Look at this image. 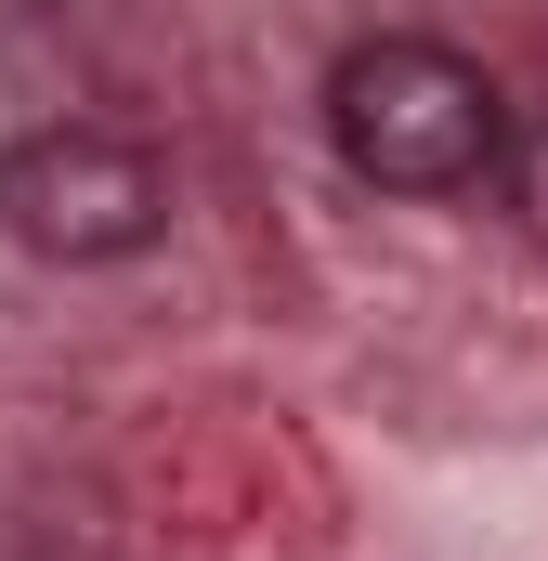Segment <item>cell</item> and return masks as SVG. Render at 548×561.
Wrapping results in <instances>:
<instances>
[{
	"instance_id": "obj_3",
	"label": "cell",
	"mask_w": 548,
	"mask_h": 561,
	"mask_svg": "<svg viewBox=\"0 0 548 561\" xmlns=\"http://www.w3.org/2000/svg\"><path fill=\"white\" fill-rule=\"evenodd\" d=\"M496 196H510V222L548 249V105L536 118H510V157H496Z\"/></svg>"
},
{
	"instance_id": "obj_2",
	"label": "cell",
	"mask_w": 548,
	"mask_h": 561,
	"mask_svg": "<svg viewBox=\"0 0 548 561\" xmlns=\"http://www.w3.org/2000/svg\"><path fill=\"white\" fill-rule=\"evenodd\" d=\"M0 222H13V249H39L66 275L144 262L170 236V157L105 118H53V131L0 144Z\"/></svg>"
},
{
	"instance_id": "obj_1",
	"label": "cell",
	"mask_w": 548,
	"mask_h": 561,
	"mask_svg": "<svg viewBox=\"0 0 548 561\" xmlns=\"http://www.w3.org/2000/svg\"><path fill=\"white\" fill-rule=\"evenodd\" d=\"M327 144L379 196H470L510 157V105L444 39H353L327 66Z\"/></svg>"
}]
</instances>
